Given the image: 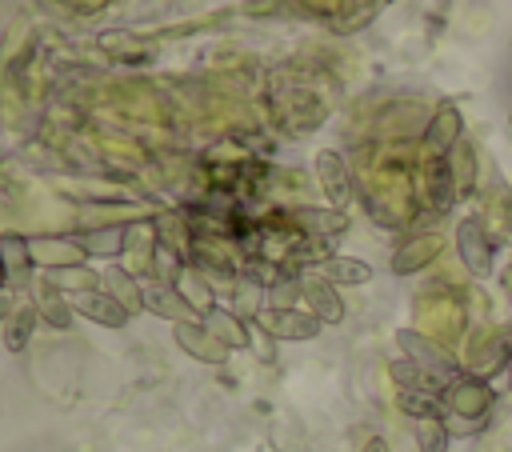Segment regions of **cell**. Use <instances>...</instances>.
I'll use <instances>...</instances> for the list:
<instances>
[{
	"instance_id": "cell-1",
	"label": "cell",
	"mask_w": 512,
	"mask_h": 452,
	"mask_svg": "<svg viewBox=\"0 0 512 452\" xmlns=\"http://www.w3.org/2000/svg\"><path fill=\"white\" fill-rule=\"evenodd\" d=\"M440 400H444V412L460 416V424H468V432H472V428H480V424L488 420V412H492V404H496V392H492V384H488L484 376L460 372V376L444 388Z\"/></svg>"
},
{
	"instance_id": "cell-2",
	"label": "cell",
	"mask_w": 512,
	"mask_h": 452,
	"mask_svg": "<svg viewBox=\"0 0 512 452\" xmlns=\"http://www.w3.org/2000/svg\"><path fill=\"white\" fill-rule=\"evenodd\" d=\"M396 344H400V352H404V360H412V364H420L432 380H440L444 388L460 376V364H456V356L444 348V344H436L432 336H424V332H416V328H400L396 332Z\"/></svg>"
},
{
	"instance_id": "cell-3",
	"label": "cell",
	"mask_w": 512,
	"mask_h": 452,
	"mask_svg": "<svg viewBox=\"0 0 512 452\" xmlns=\"http://www.w3.org/2000/svg\"><path fill=\"white\" fill-rule=\"evenodd\" d=\"M456 252H460V264L472 272V276H492L496 272V240L488 236L484 220L480 216H464L456 224Z\"/></svg>"
},
{
	"instance_id": "cell-4",
	"label": "cell",
	"mask_w": 512,
	"mask_h": 452,
	"mask_svg": "<svg viewBox=\"0 0 512 452\" xmlns=\"http://www.w3.org/2000/svg\"><path fill=\"white\" fill-rule=\"evenodd\" d=\"M256 324L276 340H312V336H320V320L312 312H300V308H288V304L256 312Z\"/></svg>"
},
{
	"instance_id": "cell-5",
	"label": "cell",
	"mask_w": 512,
	"mask_h": 452,
	"mask_svg": "<svg viewBox=\"0 0 512 452\" xmlns=\"http://www.w3.org/2000/svg\"><path fill=\"white\" fill-rule=\"evenodd\" d=\"M316 180H320V192L328 196V204L344 212V204L352 200V172L340 152H332V148L316 152Z\"/></svg>"
},
{
	"instance_id": "cell-6",
	"label": "cell",
	"mask_w": 512,
	"mask_h": 452,
	"mask_svg": "<svg viewBox=\"0 0 512 452\" xmlns=\"http://www.w3.org/2000/svg\"><path fill=\"white\" fill-rule=\"evenodd\" d=\"M424 140H428L432 156H448V152L464 140V116H460V108L444 100V104L432 112V120H428V128H424Z\"/></svg>"
},
{
	"instance_id": "cell-7",
	"label": "cell",
	"mask_w": 512,
	"mask_h": 452,
	"mask_svg": "<svg viewBox=\"0 0 512 452\" xmlns=\"http://www.w3.org/2000/svg\"><path fill=\"white\" fill-rule=\"evenodd\" d=\"M300 296L308 300V312H312L320 324H340V320H344V300H340V292H336L332 280L308 276V280H300Z\"/></svg>"
},
{
	"instance_id": "cell-8",
	"label": "cell",
	"mask_w": 512,
	"mask_h": 452,
	"mask_svg": "<svg viewBox=\"0 0 512 452\" xmlns=\"http://www.w3.org/2000/svg\"><path fill=\"white\" fill-rule=\"evenodd\" d=\"M436 256H440V236H436V232H420V236L404 240V244L392 252V272H396V276H412V272L428 268Z\"/></svg>"
},
{
	"instance_id": "cell-9",
	"label": "cell",
	"mask_w": 512,
	"mask_h": 452,
	"mask_svg": "<svg viewBox=\"0 0 512 452\" xmlns=\"http://www.w3.org/2000/svg\"><path fill=\"white\" fill-rule=\"evenodd\" d=\"M72 308H76L80 316L104 324V328H124L128 316H132L112 292H76V296H72Z\"/></svg>"
},
{
	"instance_id": "cell-10",
	"label": "cell",
	"mask_w": 512,
	"mask_h": 452,
	"mask_svg": "<svg viewBox=\"0 0 512 452\" xmlns=\"http://www.w3.org/2000/svg\"><path fill=\"white\" fill-rule=\"evenodd\" d=\"M28 252H32V260H40V264H48V268H76V264H84V248H80V240H52V236H36V240H28Z\"/></svg>"
},
{
	"instance_id": "cell-11",
	"label": "cell",
	"mask_w": 512,
	"mask_h": 452,
	"mask_svg": "<svg viewBox=\"0 0 512 452\" xmlns=\"http://www.w3.org/2000/svg\"><path fill=\"white\" fill-rule=\"evenodd\" d=\"M176 344H180L188 356L204 360V364H224V356H228V348H224L204 324H176Z\"/></svg>"
},
{
	"instance_id": "cell-12",
	"label": "cell",
	"mask_w": 512,
	"mask_h": 452,
	"mask_svg": "<svg viewBox=\"0 0 512 452\" xmlns=\"http://www.w3.org/2000/svg\"><path fill=\"white\" fill-rule=\"evenodd\" d=\"M424 192H428V200H432L436 212H448L456 204L460 192H456V180H452V168H448L444 156H432L428 160V168H424Z\"/></svg>"
},
{
	"instance_id": "cell-13",
	"label": "cell",
	"mask_w": 512,
	"mask_h": 452,
	"mask_svg": "<svg viewBox=\"0 0 512 452\" xmlns=\"http://www.w3.org/2000/svg\"><path fill=\"white\" fill-rule=\"evenodd\" d=\"M292 220H296V224L304 228V236H312V240H332V236H340V232L348 228V216H344L340 208H296Z\"/></svg>"
},
{
	"instance_id": "cell-14",
	"label": "cell",
	"mask_w": 512,
	"mask_h": 452,
	"mask_svg": "<svg viewBox=\"0 0 512 452\" xmlns=\"http://www.w3.org/2000/svg\"><path fill=\"white\" fill-rule=\"evenodd\" d=\"M320 276L332 280V284H344V288H356V284H368L372 280V268L356 256H324L320 264Z\"/></svg>"
},
{
	"instance_id": "cell-15",
	"label": "cell",
	"mask_w": 512,
	"mask_h": 452,
	"mask_svg": "<svg viewBox=\"0 0 512 452\" xmlns=\"http://www.w3.org/2000/svg\"><path fill=\"white\" fill-rule=\"evenodd\" d=\"M144 308H152V312H160V316H168L176 324H188V316H192V308L180 296V288H168V284H148L144 288Z\"/></svg>"
},
{
	"instance_id": "cell-16",
	"label": "cell",
	"mask_w": 512,
	"mask_h": 452,
	"mask_svg": "<svg viewBox=\"0 0 512 452\" xmlns=\"http://www.w3.org/2000/svg\"><path fill=\"white\" fill-rule=\"evenodd\" d=\"M444 160H448V168H452L456 192H460V196H472V192H476V148H472V140L464 136Z\"/></svg>"
},
{
	"instance_id": "cell-17",
	"label": "cell",
	"mask_w": 512,
	"mask_h": 452,
	"mask_svg": "<svg viewBox=\"0 0 512 452\" xmlns=\"http://www.w3.org/2000/svg\"><path fill=\"white\" fill-rule=\"evenodd\" d=\"M388 376L396 380L400 392H436V396H444V384L432 380V376H428L420 364H412V360H392V364H388Z\"/></svg>"
},
{
	"instance_id": "cell-18",
	"label": "cell",
	"mask_w": 512,
	"mask_h": 452,
	"mask_svg": "<svg viewBox=\"0 0 512 452\" xmlns=\"http://www.w3.org/2000/svg\"><path fill=\"white\" fill-rule=\"evenodd\" d=\"M204 328H208L224 348H248V332H244V324H240L232 312H224V308L204 312Z\"/></svg>"
},
{
	"instance_id": "cell-19",
	"label": "cell",
	"mask_w": 512,
	"mask_h": 452,
	"mask_svg": "<svg viewBox=\"0 0 512 452\" xmlns=\"http://www.w3.org/2000/svg\"><path fill=\"white\" fill-rule=\"evenodd\" d=\"M412 436H416L420 452H448L452 428H448L444 416H428V420H412Z\"/></svg>"
},
{
	"instance_id": "cell-20",
	"label": "cell",
	"mask_w": 512,
	"mask_h": 452,
	"mask_svg": "<svg viewBox=\"0 0 512 452\" xmlns=\"http://www.w3.org/2000/svg\"><path fill=\"white\" fill-rule=\"evenodd\" d=\"M104 284H108V292L128 308V312H140L144 308V288L128 276V272H120V268H108L104 272Z\"/></svg>"
},
{
	"instance_id": "cell-21",
	"label": "cell",
	"mask_w": 512,
	"mask_h": 452,
	"mask_svg": "<svg viewBox=\"0 0 512 452\" xmlns=\"http://www.w3.org/2000/svg\"><path fill=\"white\" fill-rule=\"evenodd\" d=\"M36 308H16L12 312V320H8V328H4V348L8 352H24L28 348V340H32V328H36Z\"/></svg>"
},
{
	"instance_id": "cell-22",
	"label": "cell",
	"mask_w": 512,
	"mask_h": 452,
	"mask_svg": "<svg viewBox=\"0 0 512 452\" xmlns=\"http://www.w3.org/2000/svg\"><path fill=\"white\" fill-rule=\"evenodd\" d=\"M400 412L412 420H428V416H444V400L436 392H400L396 396Z\"/></svg>"
},
{
	"instance_id": "cell-23",
	"label": "cell",
	"mask_w": 512,
	"mask_h": 452,
	"mask_svg": "<svg viewBox=\"0 0 512 452\" xmlns=\"http://www.w3.org/2000/svg\"><path fill=\"white\" fill-rule=\"evenodd\" d=\"M80 248L96 252V256H116L124 248V228H100L92 236H80Z\"/></svg>"
},
{
	"instance_id": "cell-24",
	"label": "cell",
	"mask_w": 512,
	"mask_h": 452,
	"mask_svg": "<svg viewBox=\"0 0 512 452\" xmlns=\"http://www.w3.org/2000/svg\"><path fill=\"white\" fill-rule=\"evenodd\" d=\"M40 312H44V316H48V324H56V328H68V320H72L68 304H60V296H56V292H44Z\"/></svg>"
},
{
	"instance_id": "cell-25",
	"label": "cell",
	"mask_w": 512,
	"mask_h": 452,
	"mask_svg": "<svg viewBox=\"0 0 512 452\" xmlns=\"http://www.w3.org/2000/svg\"><path fill=\"white\" fill-rule=\"evenodd\" d=\"M360 452H392V448H388V440H384V436H368Z\"/></svg>"
},
{
	"instance_id": "cell-26",
	"label": "cell",
	"mask_w": 512,
	"mask_h": 452,
	"mask_svg": "<svg viewBox=\"0 0 512 452\" xmlns=\"http://www.w3.org/2000/svg\"><path fill=\"white\" fill-rule=\"evenodd\" d=\"M500 288H504V296L512 300V264H508V268L500 272Z\"/></svg>"
},
{
	"instance_id": "cell-27",
	"label": "cell",
	"mask_w": 512,
	"mask_h": 452,
	"mask_svg": "<svg viewBox=\"0 0 512 452\" xmlns=\"http://www.w3.org/2000/svg\"><path fill=\"white\" fill-rule=\"evenodd\" d=\"M508 388H512V376H508Z\"/></svg>"
},
{
	"instance_id": "cell-28",
	"label": "cell",
	"mask_w": 512,
	"mask_h": 452,
	"mask_svg": "<svg viewBox=\"0 0 512 452\" xmlns=\"http://www.w3.org/2000/svg\"><path fill=\"white\" fill-rule=\"evenodd\" d=\"M0 312H4V304H0Z\"/></svg>"
}]
</instances>
